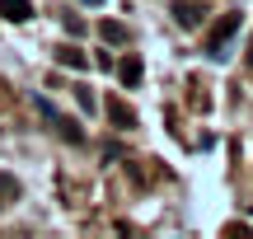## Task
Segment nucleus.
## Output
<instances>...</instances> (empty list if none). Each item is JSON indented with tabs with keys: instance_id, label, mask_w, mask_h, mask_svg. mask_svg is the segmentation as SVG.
<instances>
[{
	"instance_id": "f257e3e1",
	"label": "nucleus",
	"mask_w": 253,
	"mask_h": 239,
	"mask_svg": "<svg viewBox=\"0 0 253 239\" xmlns=\"http://www.w3.org/2000/svg\"><path fill=\"white\" fill-rule=\"evenodd\" d=\"M235 33H239V9H235V14H225L207 33V56H211V61H225V56H230V38H235Z\"/></svg>"
},
{
	"instance_id": "f03ea898",
	"label": "nucleus",
	"mask_w": 253,
	"mask_h": 239,
	"mask_svg": "<svg viewBox=\"0 0 253 239\" xmlns=\"http://www.w3.org/2000/svg\"><path fill=\"white\" fill-rule=\"evenodd\" d=\"M33 103H38V113H42V118H47V122H52V127H56V136H61V141H71V146H80V141H84V131H80V127H75V122H71V118H61V113H56V108H52V103H47V99H42V94H38V99H33Z\"/></svg>"
},
{
	"instance_id": "1a4fd4ad",
	"label": "nucleus",
	"mask_w": 253,
	"mask_h": 239,
	"mask_svg": "<svg viewBox=\"0 0 253 239\" xmlns=\"http://www.w3.org/2000/svg\"><path fill=\"white\" fill-rule=\"evenodd\" d=\"M108 118L118 122V127H131V122H136V118H131V108H126L122 99H113V103H108Z\"/></svg>"
},
{
	"instance_id": "7ed1b4c3",
	"label": "nucleus",
	"mask_w": 253,
	"mask_h": 239,
	"mask_svg": "<svg viewBox=\"0 0 253 239\" xmlns=\"http://www.w3.org/2000/svg\"><path fill=\"white\" fill-rule=\"evenodd\" d=\"M173 19H178V28H197L202 24V5L197 0H173Z\"/></svg>"
},
{
	"instance_id": "6e6552de",
	"label": "nucleus",
	"mask_w": 253,
	"mask_h": 239,
	"mask_svg": "<svg viewBox=\"0 0 253 239\" xmlns=\"http://www.w3.org/2000/svg\"><path fill=\"white\" fill-rule=\"evenodd\" d=\"M9 202H19V183H14V174H0V206H9Z\"/></svg>"
},
{
	"instance_id": "20e7f679",
	"label": "nucleus",
	"mask_w": 253,
	"mask_h": 239,
	"mask_svg": "<svg viewBox=\"0 0 253 239\" xmlns=\"http://www.w3.org/2000/svg\"><path fill=\"white\" fill-rule=\"evenodd\" d=\"M56 61H61L66 71H84V66H89V56H84L75 42H61V47H56Z\"/></svg>"
},
{
	"instance_id": "0eeeda50",
	"label": "nucleus",
	"mask_w": 253,
	"mask_h": 239,
	"mask_svg": "<svg viewBox=\"0 0 253 239\" xmlns=\"http://www.w3.org/2000/svg\"><path fill=\"white\" fill-rule=\"evenodd\" d=\"M99 38H103V42H113V47H118V42H126V28L118 24V19H103V24H99Z\"/></svg>"
},
{
	"instance_id": "39448f33",
	"label": "nucleus",
	"mask_w": 253,
	"mask_h": 239,
	"mask_svg": "<svg viewBox=\"0 0 253 239\" xmlns=\"http://www.w3.org/2000/svg\"><path fill=\"white\" fill-rule=\"evenodd\" d=\"M0 19L24 24V19H33V5H28V0H0Z\"/></svg>"
},
{
	"instance_id": "9d476101",
	"label": "nucleus",
	"mask_w": 253,
	"mask_h": 239,
	"mask_svg": "<svg viewBox=\"0 0 253 239\" xmlns=\"http://www.w3.org/2000/svg\"><path fill=\"white\" fill-rule=\"evenodd\" d=\"M80 5H103V0H80Z\"/></svg>"
},
{
	"instance_id": "9b49d317",
	"label": "nucleus",
	"mask_w": 253,
	"mask_h": 239,
	"mask_svg": "<svg viewBox=\"0 0 253 239\" xmlns=\"http://www.w3.org/2000/svg\"><path fill=\"white\" fill-rule=\"evenodd\" d=\"M249 61H253V42H249Z\"/></svg>"
},
{
	"instance_id": "423d86ee",
	"label": "nucleus",
	"mask_w": 253,
	"mask_h": 239,
	"mask_svg": "<svg viewBox=\"0 0 253 239\" xmlns=\"http://www.w3.org/2000/svg\"><path fill=\"white\" fill-rule=\"evenodd\" d=\"M141 71H145V66H141V56H126V61L118 66V75H122V84H126V89H136V84H141Z\"/></svg>"
}]
</instances>
